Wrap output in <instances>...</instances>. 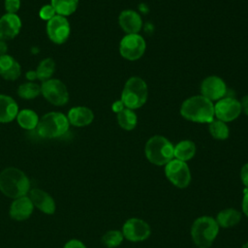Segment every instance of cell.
<instances>
[{
	"instance_id": "6da1fadb",
	"label": "cell",
	"mask_w": 248,
	"mask_h": 248,
	"mask_svg": "<svg viewBox=\"0 0 248 248\" xmlns=\"http://www.w3.org/2000/svg\"><path fill=\"white\" fill-rule=\"evenodd\" d=\"M180 114L192 122L210 123L214 119V105L202 95L192 96L182 103Z\"/></svg>"
},
{
	"instance_id": "7a4b0ae2",
	"label": "cell",
	"mask_w": 248,
	"mask_h": 248,
	"mask_svg": "<svg viewBox=\"0 0 248 248\" xmlns=\"http://www.w3.org/2000/svg\"><path fill=\"white\" fill-rule=\"evenodd\" d=\"M30 189L26 174L14 167L3 170L0 173V191L7 197L17 199L25 196Z\"/></svg>"
},
{
	"instance_id": "3957f363",
	"label": "cell",
	"mask_w": 248,
	"mask_h": 248,
	"mask_svg": "<svg viewBox=\"0 0 248 248\" xmlns=\"http://www.w3.org/2000/svg\"><path fill=\"white\" fill-rule=\"evenodd\" d=\"M219 226L211 216H201L197 218L191 227V236L198 248H209L214 242Z\"/></svg>"
},
{
	"instance_id": "277c9868",
	"label": "cell",
	"mask_w": 248,
	"mask_h": 248,
	"mask_svg": "<svg viewBox=\"0 0 248 248\" xmlns=\"http://www.w3.org/2000/svg\"><path fill=\"white\" fill-rule=\"evenodd\" d=\"M173 144L163 136H153L145 143L144 153L147 160L156 166H166L173 159Z\"/></svg>"
},
{
	"instance_id": "5b68a950",
	"label": "cell",
	"mask_w": 248,
	"mask_h": 248,
	"mask_svg": "<svg viewBox=\"0 0 248 248\" xmlns=\"http://www.w3.org/2000/svg\"><path fill=\"white\" fill-rule=\"evenodd\" d=\"M148 97V88L146 82L140 77H132L124 84L121 101L125 108L137 109L141 108Z\"/></svg>"
},
{
	"instance_id": "8992f818",
	"label": "cell",
	"mask_w": 248,
	"mask_h": 248,
	"mask_svg": "<svg viewBox=\"0 0 248 248\" xmlns=\"http://www.w3.org/2000/svg\"><path fill=\"white\" fill-rule=\"evenodd\" d=\"M66 115L58 111H50L42 116L37 126V132L42 138L54 139L64 135L69 129Z\"/></svg>"
},
{
	"instance_id": "52a82bcc",
	"label": "cell",
	"mask_w": 248,
	"mask_h": 248,
	"mask_svg": "<svg viewBox=\"0 0 248 248\" xmlns=\"http://www.w3.org/2000/svg\"><path fill=\"white\" fill-rule=\"evenodd\" d=\"M167 178L175 187L183 189L188 187L191 182V171L186 162L172 159L165 166Z\"/></svg>"
},
{
	"instance_id": "ba28073f",
	"label": "cell",
	"mask_w": 248,
	"mask_h": 248,
	"mask_svg": "<svg viewBox=\"0 0 248 248\" xmlns=\"http://www.w3.org/2000/svg\"><path fill=\"white\" fill-rule=\"evenodd\" d=\"M145 48V40L139 34L125 35L119 45V52L121 56L129 61L140 59L143 55Z\"/></svg>"
},
{
	"instance_id": "9c48e42d",
	"label": "cell",
	"mask_w": 248,
	"mask_h": 248,
	"mask_svg": "<svg viewBox=\"0 0 248 248\" xmlns=\"http://www.w3.org/2000/svg\"><path fill=\"white\" fill-rule=\"evenodd\" d=\"M44 98L55 106H64L69 101V92L66 85L57 78H49L41 85Z\"/></svg>"
},
{
	"instance_id": "30bf717a",
	"label": "cell",
	"mask_w": 248,
	"mask_h": 248,
	"mask_svg": "<svg viewBox=\"0 0 248 248\" xmlns=\"http://www.w3.org/2000/svg\"><path fill=\"white\" fill-rule=\"evenodd\" d=\"M123 236L132 242H140L147 239L151 234L150 226L140 218L128 219L122 228Z\"/></svg>"
},
{
	"instance_id": "8fae6325",
	"label": "cell",
	"mask_w": 248,
	"mask_h": 248,
	"mask_svg": "<svg viewBox=\"0 0 248 248\" xmlns=\"http://www.w3.org/2000/svg\"><path fill=\"white\" fill-rule=\"evenodd\" d=\"M241 113V105L232 97H224L214 105V116L223 122H231Z\"/></svg>"
},
{
	"instance_id": "7c38bea8",
	"label": "cell",
	"mask_w": 248,
	"mask_h": 248,
	"mask_svg": "<svg viewBox=\"0 0 248 248\" xmlns=\"http://www.w3.org/2000/svg\"><path fill=\"white\" fill-rule=\"evenodd\" d=\"M70 32V23L63 16L55 15L46 23V33L48 38L57 45L64 44L68 40Z\"/></svg>"
},
{
	"instance_id": "4fadbf2b",
	"label": "cell",
	"mask_w": 248,
	"mask_h": 248,
	"mask_svg": "<svg viewBox=\"0 0 248 248\" xmlns=\"http://www.w3.org/2000/svg\"><path fill=\"white\" fill-rule=\"evenodd\" d=\"M227 85L225 81L217 76L205 78L201 84L202 95L211 102L224 98L227 94Z\"/></svg>"
},
{
	"instance_id": "5bb4252c",
	"label": "cell",
	"mask_w": 248,
	"mask_h": 248,
	"mask_svg": "<svg viewBox=\"0 0 248 248\" xmlns=\"http://www.w3.org/2000/svg\"><path fill=\"white\" fill-rule=\"evenodd\" d=\"M21 20L16 14H5L0 18V40L14 39L20 31Z\"/></svg>"
},
{
	"instance_id": "9a60e30c",
	"label": "cell",
	"mask_w": 248,
	"mask_h": 248,
	"mask_svg": "<svg viewBox=\"0 0 248 248\" xmlns=\"http://www.w3.org/2000/svg\"><path fill=\"white\" fill-rule=\"evenodd\" d=\"M118 23L127 34H139L142 26L140 16L133 10H124L118 16Z\"/></svg>"
},
{
	"instance_id": "2e32d148",
	"label": "cell",
	"mask_w": 248,
	"mask_h": 248,
	"mask_svg": "<svg viewBox=\"0 0 248 248\" xmlns=\"http://www.w3.org/2000/svg\"><path fill=\"white\" fill-rule=\"evenodd\" d=\"M29 198L36 207L46 214H52L55 211V202L51 196H49L44 190L34 188L30 191Z\"/></svg>"
},
{
	"instance_id": "e0dca14e",
	"label": "cell",
	"mask_w": 248,
	"mask_h": 248,
	"mask_svg": "<svg viewBox=\"0 0 248 248\" xmlns=\"http://www.w3.org/2000/svg\"><path fill=\"white\" fill-rule=\"evenodd\" d=\"M33 203L29 197L23 196L16 199L10 207V215L13 219L23 221L30 217L33 212Z\"/></svg>"
},
{
	"instance_id": "ac0fdd59",
	"label": "cell",
	"mask_w": 248,
	"mask_h": 248,
	"mask_svg": "<svg viewBox=\"0 0 248 248\" xmlns=\"http://www.w3.org/2000/svg\"><path fill=\"white\" fill-rule=\"evenodd\" d=\"M21 68L19 63L11 55L0 56V76L7 80H15L19 78Z\"/></svg>"
},
{
	"instance_id": "d6986e66",
	"label": "cell",
	"mask_w": 248,
	"mask_h": 248,
	"mask_svg": "<svg viewBox=\"0 0 248 248\" xmlns=\"http://www.w3.org/2000/svg\"><path fill=\"white\" fill-rule=\"evenodd\" d=\"M67 118L70 124L77 127H83L93 121L94 113L86 107H75L69 110Z\"/></svg>"
},
{
	"instance_id": "ffe728a7",
	"label": "cell",
	"mask_w": 248,
	"mask_h": 248,
	"mask_svg": "<svg viewBox=\"0 0 248 248\" xmlns=\"http://www.w3.org/2000/svg\"><path fill=\"white\" fill-rule=\"evenodd\" d=\"M18 113L16 102L8 95L0 94V123L13 121Z\"/></svg>"
},
{
	"instance_id": "44dd1931",
	"label": "cell",
	"mask_w": 248,
	"mask_h": 248,
	"mask_svg": "<svg viewBox=\"0 0 248 248\" xmlns=\"http://www.w3.org/2000/svg\"><path fill=\"white\" fill-rule=\"evenodd\" d=\"M242 214L234 208H226L221 210L216 217V222L221 228H232L236 226L241 220Z\"/></svg>"
},
{
	"instance_id": "7402d4cb",
	"label": "cell",
	"mask_w": 248,
	"mask_h": 248,
	"mask_svg": "<svg viewBox=\"0 0 248 248\" xmlns=\"http://www.w3.org/2000/svg\"><path fill=\"white\" fill-rule=\"evenodd\" d=\"M196 150H197L196 144L192 140H184L179 141L174 146L173 157L177 160L187 162L195 156Z\"/></svg>"
},
{
	"instance_id": "603a6c76",
	"label": "cell",
	"mask_w": 248,
	"mask_h": 248,
	"mask_svg": "<svg viewBox=\"0 0 248 248\" xmlns=\"http://www.w3.org/2000/svg\"><path fill=\"white\" fill-rule=\"evenodd\" d=\"M16 120L18 125L26 130H33L37 128L39 123L38 114L32 109H22L18 111L16 115Z\"/></svg>"
},
{
	"instance_id": "cb8c5ba5",
	"label": "cell",
	"mask_w": 248,
	"mask_h": 248,
	"mask_svg": "<svg viewBox=\"0 0 248 248\" xmlns=\"http://www.w3.org/2000/svg\"><path fill=\"white\" fill-rule=\"evenodd\" d=\"M116 117L118 125L126 131H131L137 126L138 116L133 109L125 108L121 111L116 113Z\"/></svg>"
},
{
	"instance_id": "d4e9b609",
	"label": "cell",
	"mask_w": 248,
	"mask_h": 248,
	"mask_svg": "<svg viewBox=\"0 0 248 248\" xmlns=\"http://www.w3.org/2000/svg\"><path fill=\"white\" fill-rule=\"evenodd\" d=\"M50 5L59 16H70L74 14L78 6V0H51Z\"/></svg>"
},
{
	"instance_id": "484cf974",
	"label": "cell",
	"mask_w": 248,
	"mask_h": 248,
	"mask_svg": "<svg viewBox=\"0 0 248 248\" xmlns=\"http://www.w3.org/2000/svg\"><path fill=\"white\" fill-rule=\"evenodd\" d=\"M55 71V62L52 58H46L40 62L36 69L37 78L43 82L49 79Z\"/></svg>"
},
{
	"instance_id": "4316f807",
	"label": "cell",
	"mask_w": 248,
	"mask_h": 248,
	"mask_svg": "<svg viewBox=\"0 0 248 248\" xmlns=\"http://www.w3.org/2000/svg\"><path fill=\"white\" fill-rule=\"evenodd\" d=\"M208 129L210 135L219 140H224L229 138L230 135V130L229 127L227 126L226 122H223L218 119H213L210 123H208Z\"/></svg>"
},
{
	"instance_id": "83f0119b",
	"label": "cell",
	"mask_w": 248,
	"mask_h": 248,
	"mask_svg": "<svg viewBox=\"0 0 248 248\" xmlns=\"http://www.w3.org/2000/svg\"><path fill=\"white\" fill-rule=\"evenodd\" d=\"M41 93V86L35 82L29 81L19 85L17 89V94L20 98L31 100L36 98Z\"/></svg>"
},
{
	"instance_id": "f1b7e54d",
	"label": "cell",
	"mask_w": 248,
	"mask_h": 248,
	"mask_svg": "<svg viewBox=\"0 0 248 248\" xmlns=\"http://www.w3.org/2000/svg\"><path fill=\"white\" fill-rule=\"evenodd\" d=\"M123 233L118 230H111L107 232L102 237V243L108 248H115L123 241Z\"/></svg>"
},
{
	"instance_id": "f546056e",
	"label": "cell",
	"mask_w": 248,
	"mask_h": 248,
	"mask_svg": "<svg viewBox=\"0 0 248 248\" xmlns=\"http://www.w3.org/2000/svg\"><path fill=\"white\" fill-rule=\"evenodd\" d=\"M56 12L54 10V8L51 5H45L41 8L40 12H39V16L42 19L48 21L50 18H52L55 16Z\"/></svg>"
},
{
	"instance_id": "4dcf8cb0",
	"label": "cell",
	"mask_w": 248,
	"mask_h": 248,
	"mask_svg": "<svg viewBox=\"0 0 248 248\" xmlns=\"http://www.w3.org/2000/svg\"><path fill=\"white\" fill-rule=\"evenodd\" d=\"M20 8V0H5L7 14H16Z\"/></svg>"
},
{
	"instance_id": "1f68e13d",
	"label": "cell",
	"mask_w": 248,
	"mask_h": 248,
	"mask_svg": "<svg viewBox=\"0 0 248 248\" xmlns=\"http://www.w3.org/2000/svg\"><path fill=\"white\" fill-rule=\"evenodd\" d=\"M240 178L245 188H248V163L242 166L240 170Z\"/></svg>"
},
{
	"instance_id": "d6a6232c",
	"label": "cell",
	"mask_w": 248,
	"mask_h": 248,
	"mask_svg": "<svg viewBox=\"0 0 248 248\" xmlns=\"http://www.w3.org/2000/svg\"><path fill=\"white\" fill-rule=\"evenodd\" d=\"M64 248H86V246L80 240L71 239L65 244Z\"/></svg>"
},
{
	"instance_id": "836d02e7",
	"label": "cell",
	"mask_w": 248,
	"mask_h": 248,
	"mask_svg": "<svg viewBox=\"0 0 248 248\" xmlns=\"http://www.w3.org/2000/svg\"><path fill=\"white\" fill-rule=\"evenodd\" d=\"M242 211L248 217V188L243 189V199H242Z\"/></svg>"
},
{
	"instance_id": "e575fe53",
	"label": "cell",
	"mask_w": 248,
	"mask_h": 248,
	"mask_svg": "<svg viewBox=\"0 0 248 248\" xmlns=\"http://www.w3.org/2000/svg\"><path fill=\"white\" fill-rule=\"evenodd\" d=\"M111 108H112V110H113L114 112L118 113V112L121 111L123 108H125V106H124V104H123V102H122L121 100H118V101H115V102L112 104Z\"/></svg>"
},
{
	"instance_id": "d590c367",
	"label": "cell",
	"mask_w": 248,
	"mask_h": 248,
	"mask_svg": "<svg viewBox=\"0 0 248 248\" xmlns=\"http://www.w3.org/2000/svg\"><path fill=\"white\" fill-rule=\"evenodd\" d=\"M239 102L241 105V111H243L246 115H248V95L244 96Z\"/></svg>"
},
{
	"instance_id": "8d00e7d4",
	"label": "cell",
	"mask_w": 248,
	"mask_h": 248,
	"mask_svg": "<svg viewBox=\"0 0 248 248\" xmlns=\"http://www.w3.org/2000/svg\"><path fill=\"white\" fill-rule=\"evenodd\" d=\"M7 50H8V45H7L6 41L0 40V56L5 55Z\"/></svg>"
},
{
	"instance_id": "74e56055",
	"label": "cell",
	"mask_w": 248,
	"mask_h": 248,
	"mask_svg": "<svg viewBox=\"0 0 248 248\" xmlns=\"http://www.w3.org/2000/svg\"><path fill=\"white\" fill-rule=\"evenodd\" d=\"M26 78L27 79H29L30 81L31 80H34V79H37V76H36V72L35 71H29L26 73Z\"/></svg>"
},
{
	"instance_id": "f35d334b",
	"label": "cell",
	"mask_w": 248,
	"mask_h": 248,
	"mask_svg": "<svg viewBox=\"0 0 248 248\" xmlns=\"http://www.w3.org/2000/svg\"><path fill=\"white\" fill-rule=\"evenodd\" d=\"M241 248H248V241L246 242V243H244L243 245H242V247Z\"/></svg>"
}]
</instances>
